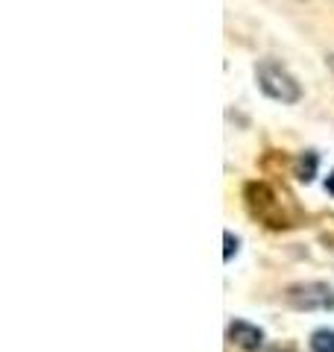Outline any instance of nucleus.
Here are the masks:
<instances>
[{
	"label": "nucleus",
	"instance_id": "1",
	"mask_svg": "<svg viewBox=\"0 0 334 352\" xmlns=\"http://www.w3.org/2000/svg\"><path fill=\"white\" fill-rule=\"evenodd\" d=\"M243 203H247L249 214L255 220H261L267 229H291V226H296V220L291 217V212H287L285 203L278 200V194L267 182L252 179V182L243 185Z\"/></svg>",
	"mask_w": 334,
	"mask_h": 352
},
{
	"label": "nucleus",
	"instance_id": "2",
	"mask_svg": "<svg viewBox=\"0 0 334 352\" xmlns=\"http://www.w3.org/2000/svg\"><path fill=\"white\" fill-rule=\"evenodd\" d=\"M255 80H258V88L270 97V100H278V103H299L302 97V88H299L296 76L278 65L276 59H261L255 65Z\"/></svg>",
	"mask_w": 334,
	"mask_h": 352
},
{
	"label": "nucleus",
	"instance_id": "3",
	"mask_svg": "<svg viewBox=\"0 0 334 352\" xmlns=\"http://www.w3.org/2000/svg\"><path fill=\"white\" fill-rule=\"evenodd\" d=\"M285 302L296 311H334V288L326 282H296L287 285Z\"/></svg>",
	"mask_w": 334,
	"mask_h": 352
},
{
	"label": "nucleus",
	"instance_id": "4",
	"mask_svg": "<svg viewBox=\"0 0 334 352\" xmlns=\"http://www.w3.org/2000/svg\"><path fill=\"white\" fill-rule=\"evenodd\" d=\"M226 338H229V344H235L243 352H258L264 346V332L247 320H232Z\"/></svg>",
	"mask_w": 334,
	"mask_h": 352
},
{
	"label": "nucleus",
	"instance_id": "5",
	"mask_svg": "<svg viewBox=\"0 0 334 352\" xmlns=\"http://www.w3.org/2000/svg\"><path fill=\"white\" fill-rule=\"evenodd\" d=\"M317 168H320V156L314 150H305V153H299V156L293 159V176L299 182H314V176H317Z\"/></svg>",
	"mask_w": 334,
	"mask_h": 352
},
{
	"label": "nucleus",
	"instance_id": "6",
	"mask_svg": "<svg viewBox=\"0 0 334 352\" xmlns=\"http://www.w3.org/2000/svg\"><path fill=\"white\" fill-rule=\"evenodd\" d=\"M311 352H334V329H317L308 340Z\"/></svg>",
	"mask_w": 334,
	"mask_h": 352
},
{
	"label": "nucleus",
	"instance_id": "7",
	"mask_svg": "<svg viewBox=\"0 0 334 352\" xmlns=\"http://www.w3.org/2000/svg\"><path fill=\"white\" fill-rule=\"evenodd\" d=\"M223 244H226V250H223V258L232 261V258H235V252H238V244H241V241L232 235V232H223Z\"/></svg>",
	"mask_w": 334,
	"mask_h": 352
},
{
	"label": "nucleus",
	"instance_id": "8",
	"mask_svg": "<svg viewBox=\"0 0 334 352\" xmlns=\"http://www.w3.org/2000/svg\"><path fill=\"white\" fill-rule=\"evenodd\" d=\"M326 191H329V194L334 197V170H331V173L326 176Z\"/></svg>",
	"mask_w": 334,
	"mask_h": 352
},
{
	"label": "nucleus",
	"instance_id": "9",
	"mask_svg": "<svg viewBox=\"0 0 334 352\" xmlns=\"http://www.w3.org/2000/svg\"><path fill=\"white\" fill-rule=\"evenodd\" d=\"M329 65H331V68H334V56H329Z\"/></svg>",
	"mask_w": 334,
	"mask_h": 352
}]
</instances>
